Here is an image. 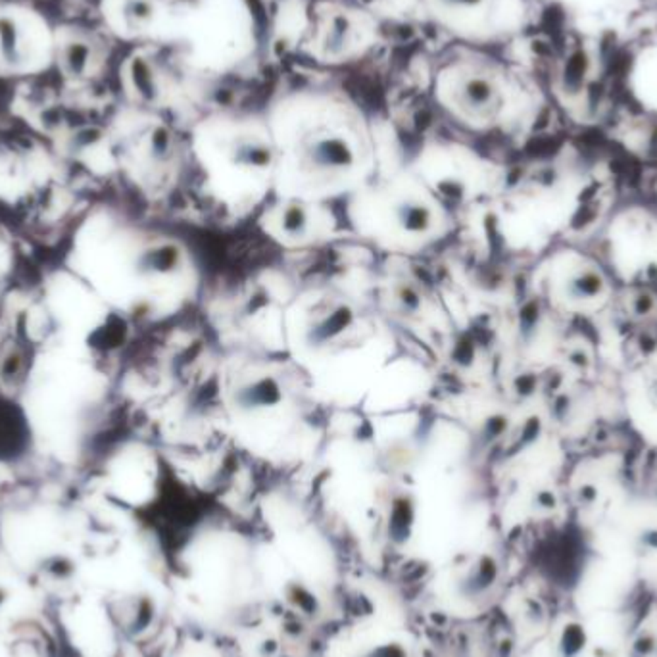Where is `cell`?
I'll list each match as a JSON object with an SVG mask.
<instances>
[{"label":"cell","mask_w":657,"mask_h":657,"mask_svg":"<svg viewBox=\"0 0 657 657\" xmlns=\"http://www.w3.org/2000/svg\"><path fill=\"white\" fill-rule=\"evenodd\" d=\"M172 150V133L165 127H156L150 137V154L156 160H164Z\"/></svg>","instance_id":"4fadbf2b"},{"label":"cell","mask_w":657,"mask_h":657,"mask_svg":"<svg viewBox=\"0 0 657 657\" xmlns=\"http://www.w3.org/2000/svg\"><path fill=\"white\" fill-rule=\"evenodd\" d=\"M367 657H404V651L398 646H381L371 651Z\"/></svg>","instance_id":"5bb4252c"},{"label":"cell","mask_w":657,"mask_h":657,"mask_svg":"<svg viewBox=\"0 0 657 657\" xmlns=\"http://www.w3.org/2000/svg\"><path fill=\"white\" fill-rule=\"evenodd\" d=\"M592 83V56L586 48L576 47L563 60L560 69V89L571 98L584 95Z\"/></svg>","instance_id":"6da1fadb"},{"label":"cell","mask_w":657,"mask_h":657,"mask_svg":"<svg viewBox=\"0 0 657 657\" xmlns=\"http://www.w3.org/2000/svg\"><path fill=\"white\" fill-rule=\"evenodd\" d=\"M131 79H133V85H135V89L138 90V95L143 96L146 102L156 100V79H154V73H152L150 66H148L146 60L135 58V60L131 62Z\"/></svg>","instance_id":"8992f818"},{"label":"cell","mask_w":657,"mask_h":657,"mask_svg":"<svg viewBox=\"0 0 657 657\" xmlns=\"http://www.w3.org/2000/svg\"><path fill=\"white\" fill-rule=\"evenodd\" d=\"M494 96H496L494 85L488 79H483V77H473L461 89V100H463L467 108L471 110H483L486 106H490Z\"/></svg>","instance_id":"277c9868"},{"label":"cell","mask_w":657,"mask_h":657,"mask_svg":"<svg viewBox=\"0 0 657 657\" xmlns=\"http://www.w3.org/2000/svg\"><path fill=\"white\" fill-rule=\"evenodd\" d=\"M350 35H352V25L350 20L344 14H338L333 18L331 29L325 37V54L338 56L344 48L348 47Z\"/></svg>","instance_id":"52a82bcc"},{"label":"cell","mask_w":657,"mask_h":657,"mask_svg":"<svg viewBox=\"0 0 657 657\" xmlns=\"http://www.w3.org/2000/svg\"><path fill=\"white\" fill-rule=\"evenodd\" d=\"M89 60V47L83 42H71L66 50V68L71 76H81Z\"/></svg>","instance_id":"30bf717a"},{"label":"cell","mask_w":657,"mask_h":657,"mask_svg":"<svg viewBox=\"0 0 657 657\" xmlns=\"http://www.w3.org/2000/svg\"><path fill=\"white\" fill-rule=\"evenodd\" d=\"M0 50L8 62L18 60V31L14 21L6 16H0Z\"/></svg>","instance_id":"9c48e42d"},{"label":"cell","mask_w":657,"mask_h":657,"mask_svg":"<svg viewBox=\"0 0 657 657\" xmlns=\"http://www.w3.org/2000/svg\"><path fill=\"white\" fill-rule=\"evenodd\" d=\"M283 400V392L279 383L273 377H260L247 386H242L237 394V402L247 410L256 408H273Z\"/></svg>","instance_id":"3957f363"},{"label":"cell","mask_w":657,"mask_h":657,"mask_svg":"<svg viewBox=\"0 0 657 657\" xmlns=\"http://www.w3.org/2000/svg\"><path fill=\"white\" fill-rule=\"evenodd\" d=\"M444 6H454V8H466V6H477L483 0H440Z\"/></svg>","instance_id":"9a60e30c"},{"label":"cell","mask_w":657,"mask_h":657,"mask_svg":"<svg viewBox=\"0 0 657 657\" xmlns=\"http://www.w3.org/2000/svg\"><path fill=\"white\" fill-rule=\"evenodd\" d=\"M124 12L129 23H143L150 20L154 8L148 0H127Z\"/></svg>","instance_id":"7c38bea8"},{"label":"cell","mask_w":657,"mask_h":657,"mask_svg":"<svg viewBox=\"0 0 657 657\" xmlns=\"http://www.w3.org/2000/svg\"><path fill=\"white\" fill-rule=\"evenodd\" d=\"M396 215L400 225L408 233H425L431 227V212L429 208L418 202H404L396 208Z\"/></svg>","instance_id":"5b68a950"},{"label":"cell","mask_w":657,"mask_h":657,"mask_svg":"<svg viewBox=\"0 0 657 657\" xmlns=\"http://www.w3.org/2000/svg\"><path fill=\"white\" fill-rule=\"evenodd\" d=\"M235 162L240 165L266 167L271 162V150L261 143H242L235 150Z\"/></svg>","instance_id":"ba28073f"},{"label":"cell","mask_w":657,"mask_h":657,"mask_svg":"<svg viewBox=\"0 0 657 657\" xmlns=\"http://www.w3.org/2000/svg\"><path fill=\"white\" fill-rule=\"evenodd\" d=\"M308 225V215L300 206H290L283 213V231L290 237H300Z\"/></svg>","instance_id":"8fae6325"},{"label":"cell","mask_w":657,"mask_h":657,"mask_svg":"<svg viewBox=\"0 0 657 657\" xmlns=\"http://www.w3.org/2000/svg\"><path fill=\"white\" fill-rule=\"evenodd\" d=\"M312 164L319 170H346L354 164V152L344 138L328 137L312 146Z\"/></svg>","instance_id":"7a4b0ae2"}]
</instances>
